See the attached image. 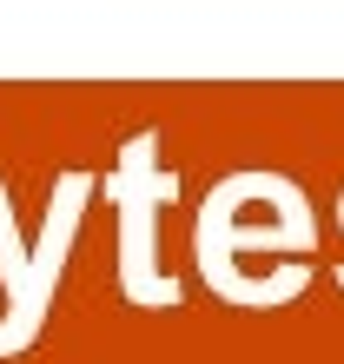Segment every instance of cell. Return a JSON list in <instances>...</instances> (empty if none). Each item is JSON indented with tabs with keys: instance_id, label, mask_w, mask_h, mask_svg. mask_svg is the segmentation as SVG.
Listing matches in <instances>:
<instances>
[{
	"instance_id": "6da1fadb",
	"label": "cell",
	"mask_w": 344,
	"mask_h": 364,
	"mask_svg": "<svg viewBox=\"0 0 344 364\" xmlns=\"http://www.w3.org/2000/svg\"><path fill=\"white\" fill-rule=\"evenodd\" d=\"M86 192H93L86 173H67V179L53 186V212H47V232H40L33 252H20V239H14V205L0 199V285H7L0 351L33 345L40 318H47V298H53V278H60V259H67V245H73V232H80Z\"/></svg>"
},
{
	"instance_id": "7a4b0ae2",
	"label": "cell",
	"mask_w": 344,
	"mask_h": 364,
	"mask_svg": "<svg viewBox=\"0 0 344 364\" xmlns=\"http://www.w3.org/2000/svg\"><path fill=\"white\" fill-rule=\"evenodd\" d=\"M153 146H159V133H139L126 146L119 173H113V205L126 219V232H119V285L139 305H179V285L159 278V259H153V212L172 205L179 179L166 166H153Z\"/></svg>"
}]
</instances>
